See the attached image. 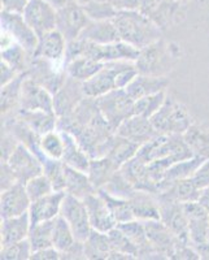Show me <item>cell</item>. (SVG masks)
Listing matches in <instances>:
<instances>
[{"mask_svg": "<svg viewBox=\"0 0 209 260\" xmlns=\"http://www.w3.org/2000/svg\"><path fill=\"white\" fill-rule=\"evenodd\" d=\"M121 41L134 47H147L162 38V29L141 11H120L113 18Z\"/></svg>", "mask_w": 209, "mask_h": 260, "instance_id": "1", "label": "cell"}, {"mask_svg": "<svg viewBox=\"0 0 209 260\" xmlns=\"http://www.w3.org/2000/svg\"><path fill=\"white\" fill-rule=\"evenodd\" d=\"M180 60L181 46L160 38L147 47L142 48L138 59L135 60V67L141 74L168 77Z\"/></svg>", "mask_w": 209, "mask_h": 260, "instance_id": "2", "label": "cell"}, {"mask_svg": "<svg viewBox=\"0 0 209 260\" xmlns=\"http://www.w3.org/2000/svg\"><path fill=\"white\" fill-rule=\"evenodd\" d=\"M153 127L159 134L183 136L192 125V117L185 106L168 96L162 107L151 117Z\"/></svg>", "mask_w": 209, "mask_h": 260, "instance_id": "3", "label": "cell"}, {"mask_svg": "<svg viewBox=\"0 0 209 260\" xmlns=\"http://www.w3.org/2000/svg\"><path fill=\"white\" fill-rule=\"evenodd\" d=\"M139 11L162 30L186 17V4L178 0H142Z\"/></svg>", "mask_w": 209, "mask_h": 260, "instance_id": "4", "label": "cell"}, {"mask_svg": "<svg viewBox=\"0 0 209 260\" xmlns=\"http://www.w3.org/2000/svg\"><path fill=\"white\" fill-rule=\"evenodd\" d=\"M97 107L106 121L113 130H117L122 122L134 115V102L125 90H113L97 98Z\"/></svg>", "mask_w": 209, "mask_h": 260, "instance_id": "5", "label": "cell"}, {"mask_svg": "<svg viewBox=\"0 0 209 260\" xmlns=\"http://www.w3.org/2000/svg\"><path fill=\"white\" fill-rule=\"evenodd\" d=\"M60 216H62L65 221L68 222L77 240L85 242L89 238L92 232V226L83 199L77 198L71 194H65Z\"/></svg>", "mask_w": 209, "mask_h": 260, "instance_id": "6", "label": "cell"}, {"mask_svg": "<svg viewBox=\"0 0 209 260\" xmlns=\"http://www.w3.org/2000/svg\"><path fill=\"white\" fill-rule=\"evenodd\" d=\"M0 24H2V31H6L7 34H9L13 41L20 43L29 52L30 56H34L37 46H38L39 37L27 25L22 13L8 12V11L2 9Z\"/></svg>", "mask_w": 209, "mask_h": 260, "instance_id": "7", "label": "cell"}, {"mask_svg": "<svg viewBox=\"0 0 209 260\" xmlns=\"http://www.w3.org/2000/svg\"><path fill=\"white\" fill-rule=\"evenodd\" d=\"M22 16L38 37L56 29L57 9L48 0H29Z\"/></svg>", "mask_w": 209, "mask_h": 260, "instance_id": "8", "label": "cell"}, {"mask_svg": "<svg viewBox=\"0 0 209 260\" xmlns=\"http://www.w3.org/2000/svg\"><path fill=\"white\" fill-rule=\"evenodd\" d=\"M89 16L77 0L57 9L56 29L68 42L80 38L86 25L89 24Z\"/></svg>", "mask_w": 209, "mask_h": 260, "instance_id": "9", "label": "cell"}, {"mask_svg": "<svg viewBox=\"0 0 209 260\" xmlns=\"http://www.w3.org/2000/svg\"><path fill=\"white\" fill-rule=\"evenodd\" d=\"M6 161L13 169L18 182L26 183L32 177L43 173L42 160L22 143H18L17 147Z\"/></svg>", "mask_w": 209, "mask_h": 260, "instance_id": "10", "label": "cell"}, {"mask_svg": "<svg viewBox=\"0 0 209 260\" xmlns=\"http://www.w3.org/2000/svg\"><path fill=\"white\" fill-rule=\"evenodd\" d=\"M125 61H109L104 62V67L95 74L94 77L82 82L83 92L87 98L103 96L108 92L117 90L116 87V76Z\"/></svg>", "mask_w": 209, "mask_h": 260, "instance_id": "11", "label": "cell"}, {"mask_svg": "<svg viewBox=\"0 0 209 260\" xmlns=\"http://www.w3.org/2000/svg\"><path fill=\"white\" fill-rule=\"evenodd\" d=\"M183 211L189 222V236L192 247L209 242V215L199 202L183 203Z\"/></svg>", "mask_w": 209, "mask_h": 260, "instance_id": "12", "label": "cell"}, {"mask_svg": "<svg viewBox=\"0 0 209 260\" xmlns=\"http://www.w3.org/2000/svg\"><path fill=\"white\" fill-rule=\"evenodd\" d=\"M20 110L26 111H48L55 112L53 110V94L48 91L46 87L37 83L30 77L25 78L21 91Z\"/></svg>", "mask_w": 209, "mask_h": 260, "instance_id": "13", "label": "cell"}, {"mask_svg": "<svg viewBox=\"0 0 209 260\" xmlns=\"http://www.w3.org/2000/svg\"><path fill=\"white\" fill-rule=\"evenodd\" d=\"M86 98L82 89V82L66 77L62 86L53 95V110L59 118L66 117L76 110L78 104Z\"/></svg>", "mask_w": 209, "mask_h": 260, "instance_id": "14", "label": "cell"}, {"mask_svg": "<svg viewBox=\"0 0 209 260\" xmlns=\"http://www.w3.org/2000/svg\"><path fill=\"white\" fill-rule=\"evenodd\" d=\"M159 199L160 220L170 229L171 233L182 242H190L189 222L183 211V204L178 202Z\"/></svg>", "mask_w": 209, "mask_h": 260, "instance_id": "15", "label": "cell"}, {"mask_svg": "<svg viewBox=\"0 0 209 260\" xmlns=\"http://www.w3.org/2000/svg\"><path fill=\"white\" fill-rule=\"evenodd\" d=\"M89 212L90 222H91L92 231L101 232V233H109V232L117 226L115 216L112 211L109 210L106 199L101 197L99 191L87 195L83 199Z\"/></svg>", "mask_w": 209, "mask_h": 260, "instance_id": "16", "label": "cell"}, {"mask_svg": "<svg viewBox=\"0 0 209 260\" xmlns=\"http://www.w3.org/2000/svg\"><path fill=\"white\" fill-rule=\"evenodd\" d=\"M30 204H31V199L27 194L25 183L16 182L15 185L2 191V197H0L2 219L29 212Z\"/></svg>", "mask_w": 209, "mask_h": 260, "instance_id": "17", "label": "cell"}, {"mask_svg": "<svg viewBox=\"0 0 209 260\" xmlns=\"http://www.w3.org/2000/svg\"><path fill=\"white\" fill-rule=\"evenodd\" d=\"M68 41L57 29L46 32L39 37L38 46L32 57H41L56 64L65 65V53H66Z\"/></svg>", "mask_w": 209, "mask_h": 260, "instance_id": "18", "label": "cell"}, {"mask_svg": "<svg viewBox=\"0 0 209 260\" xmlns=\"http://www.w3.org/2000/svg\"><path fill=\"white\" fill-rule=\"evenodd\" d=\"M116 134L143 146L157 136V130L153 127L151 118L139 115L130 116L116 130Z\"/></svg>", "mask_w": 209, "mask_h": 260, "instance_id": "19", "label": "cell"}, {"mask_svg": "<svg viewBox=\"0 0 209 260\" xmlns=\"http://www.w3.org/2000/svg\"><path fill=\"white\" fill-rule=\"evenodd\" d=\"M145 226L151 245L156 248V251H159L164 259H171L180 240L171 233L170 229L161 220L145 221Z\"/></svg>", "mask_w": 209, "mask_h": 260, "instance_id": "20", "label": "cell"}, {"mask_svg": "<svg viewBox=\"0 0 209 260\" xmlns=\"http://www.w3.org/2000/svg\"><path fill=\"white\" fill-rule=\"evenodd\" d=\"M65 191H52L42 198L32 201L29 208L31 224L55 220L60 215Z\"/></svg>", "mask_w": 209, "mask_h": 260, "instance_id": "21", "label": "cell"}, {"mask_svg": "<svg viewBox=\"0 0 209 260\" xmlns=\"http://www.w3.org/2000/svg\"><path fill=\"white\" fill-rule=\"evenodd\" d=\"M139 148L141 145L115 133L104 145L101 156H108L121 168L125 162L130 161L138 155Z\"/></svg>", "mask_w": 209, "mask_h": 260, "instance_id": "22", "label": "cell"}, {"mask_svg": "<svg viewBox=\"0 0 209 260\" xmlns=\"http://www.w3.org/2000/svg\"><path fill=\"white\" fill-rule=\"evenodd\" d=\"M30 228H31V220L29 212L2 219V226H0L2 247L26 240L29 237Z\"/></svg>", "mask_w": 209, "mask_h": 260, "instance_id": "23", "label": "cell"}, {"mask_svg": "<svg viewBox=\"0 0 209 260\" xmlns=\"http://www.w3.org/2000/svg\"><path fill=\"white\" fill-rule=\"evenodd\" d=\"M169 85H170V81L168 77H156V76L138 73V76L129 83L125 91L133 101H138L141 98L148 96V95L166 91Z\"/></svg>", "mask_w": 209, "mask_h": 260, "instance_id": "24", "label": "cell"}, {"mask_svg": "<svg viewBox=\"0 0 209 260\" xmlns=\"http://www.w3.org/2000/svg\"><path fill=\"white\" fill-rule=\"evenodd\" d=\"M80 38L92 42V43H97V45H108V43L121 41L113 20H90Z\"/></svg>", "mask_w": 209, "mask_h": 260, "instance_id": "25", "label": "cell"}, {"mask_svg": "<svg viewBox=\"0 0 209 260\" xmlns=\"http://www.w3.org/2000/svg\"><path fill=\"white\" fill-rule=\"evenodd\" d=\"M201 190L196 187L191 177L183 178V180L174 181L169 183L159 194L156 195L160 199L178 202V203H190V202H197Z\"/></svg>", "mask_w": 209, "mask_h": 260, "instance_id": "26", "label": "cell"}, {"mask_svg": "<svg viewBox=\"0 0 209 260\" xmlns=\"http://www.w3.org/2000/svg\"><path fill=\"white\" fill-rule=\"evenodd\" d=\"M133 208L135 220L139 221H151L160 220V204L155 194L148 191L136 190L135 194L129 199Z\"/></svg>", "mask_w": 209, "mask_h": 260, "instance_id": "27", "label": "cell"}, {"mask_svg": "<svg viewBox=\"0 0 209 260\" xmlns=\"http://www.w3.org/2000/svg\"><path fill=\"white\" fill-rule=\"evenodd\" d=\"M13 113L20 118L21 121L25 122L30 129L34 130L41 137L51 132V130L57 129L59 117H57L55 112H48V111H26L18 108Z\"/></svg>", "mask_w": 209, "mask_h": 260, "instance_id": "28", "label": "cell"}, {"mask_svg": "<svg viewBox=\"0 0 209 260\" xmlns=\"http://www.w3.org/2000/svg\"><path fill=\"white\" fill-rule=\"evenodd\" d=\"M59 130V129H57ZM64 138L65 148H64V155H62V161L66 166L72 167V168L80 169V171L87 172L91 161V156L82 148V146L78 143L76 137L73 134L60 130Z\"/></svg>", "mask_w": 209, "mask_h": 260, "instance_id": "29", "label": "cell"}, {"mask_svg": "<svg viewBox=\"0 0 209 260\" xmlns=\"http://www.w3.org/2000/svg\"><path fill=\"white\" fill-rule=\"evenodd\" d=\"M183 139L194 156L209 159V122H192Z\"/></svg>", "mask_w": 209, "mask_h": 260, "instance_id": "30", "label": "cell"}, {"mask_svg": "<svg viewBox=\"0 0 209 260\" xmlns=\"http://www.w3.org/2000/svg\"><path fill=\"white\" fill-rule=\"evenodd\" d=\"M97 191L90 181L87 172L72 168L65 164V192L85 199L87 195Z\"/></svg>", "mask_w": 209, "mask_h": 260, "instance_id": "31", "label": "cell"}, {"mask_svg": "<svg viewBox=\"0 0 209 260\" xmlns=\"http://www.w3.org/2000/svg\"><path fill=\"white\" fill-rule=\"evenodd\" d=\"M118 169H120V167L108 156L94 157L90 161L87 175H89L90 181H91L95 189L100 190L106 186L107 182L112 178V176Z\"/></svg>", "mask_w": 209, "mask_h": 260, "instance_id": "32", "label": "cell"}, {"mask_svg": "<svg viewBox=\"0 0 209 260\" xmlns=\"http://www.w3.org/2000/svg\"><path fill=\"white\" fill-rule=\"evenodd\" d=\"M26 78V72L20 73L15 80L2 86L0 92V106H2V115L6 116L13 113L18 110L21 101V91H22V83Z\"/></svg>", "mask_w": 209, "mask_h": 260, "instance_id": "33", "label": "cell"}, {"mask_svg": "<svg viewBox=\"0 0 209 260\" xmlns=\"http://www.w3.org/2000/svg\"><path fill=\"white\" fill-rule=\"evenodd\" d=\"M103 67L104 62L97 61L92 57L78 56L69 61L68 64H65V71L69 77L80 81V82H85L94 77Z\"/></svg>", "mask_w": 209, "mask_h": 260, "instance_id": "34", "label": "cell"}, {"mask_svg": "<svg viewBox=\"0 0 209 260\" xmlns=\"http://www.w3.org/2000/svg\"><path fill=\"white\" fill-rule=\"evenodd\" d=\"M83 245H85L86 259H109V255L112 252V245L108 233L92 231Z\"/></svg>", "mask_w": 209, "mask_h": 260, "instance_id": "35", "label": "cell"}, {"mask_svg": "<svg viewBox=\"0 0 209 260\" xmlns=\"http://www.w3.org/2000/svg\"><path fill=\"white\" fill-rule=\"evenodd\" d=\"M32 57L20 43L13 42L7 47L2 48V61L15 68L18 73H25L29 69Z\"/></svg>", "mask_w": 209, "mask_h": 260, "instance_id": "36", "label": "cell"}, {"mask_svg": "<svg viewBox=\"0 0 209 260\" xmlns=\"http://www.w3.org/2000/svg\"><path fill=\"white\" fill-rule=\"evenodd\" d=\"M77 238L74 236L72 228L65 221L62 216H57L53 222V233H52V246L57 248L60 254L65 252L68 248H71L77 242Z\"/></svg>", "mask_w": 209, "mask_h": 260, "instance_id": "37", "label": "cell"}, {"mask_svg": "<svg viewBox=\"0 0 209 260\" xmlns=\"http://www.w3.org/2000/svg\"><path fill=\"white\" fill-rule=\"evenodd\" d=\"M53 222H55V220L31 224L27 240L31 245L32 252L37 251V250H41V248L52 246Z\"/></svg>", "mask_w": 209, "mask_h": 260, "instance_id": "38", "label": "cell"}, {"mask_svg": "<svg viewBox=\"0 0 209 260\" xmlns=\"http://www.w3.org/2000/svg\"><path fill=\"white\" fill-rule=\"evenodd\" d=\"M97 191L100 192L101 197L106 199L109 210L112 211L117 224H122V222L135 220L133 213V208H131V203H130L129 199L117 198V197H113V195L108 194V192L104 191V190H97Z\"/></svg>", "mask_w": 209, "mask_h": 260, "instance_id": "39", "label": "cell"}, {"mask_svg": "<svg viewBox=\"0 0 209 260\" xmlns=\"http://www.w3.org/2000/svg\"><path fill=\"white\" fill-rule=\"evenodd\" d=\"M64 138H62L60 130H51V132L41 137V150L43 156H45V160L47 157L61 160L62 155H64Z\"/></svg>", "mask_w": 209, "mask_h": 260, "instance_id": "40", "label": "cell"}, {"mask_svg": "<svg viewBox=\"0 0 209 260\" xmlns=\"http://www.w3.org/2000/svg\"><path fill=\"white\" fill-rule=\"evenodd\" d=\"M100 190H104V191L113 195V197L124 199H130L136 192L135 187H134L133 185L130 183V181L125 177L124 173L121 172V169H118V171L116 172L115 175L112 176V178L107 182L106 186Z\"/></svg>", "mask_w": 209, "mask_h": 260, "instance_id": "41", "label": "cell"}, {"mask_svg": "<svg viewBox=\"0 0 209 260\" xmlns=\"http://www.w3.org/2000/svg\"><path fill=\"white\" fill-rule=\"evenodd\" d=\"M166 98H168L166 91H161L157 92V94L141 98V99L134 102V115L151 118L161 108L162 104L166 101Z\"/></svg>", "mask_w": 209, "mask_h": 260, "instance_id": "42", "label": "cell"}, {"mask_svg": "<svg viewBox=\"0 0 209 260\" xmlns=\"http://www.w3.org/2000/svg\"><path fill=\"white\" fill-rule=\"evenodd\" d=\"M43 173L52 183L55 191H65V162L60 159H47L43 161Z\"/></svg>", "mask_w": 209, "mask_h": 260, "instance_id": "43", "label": "cell"}, {"mask_svg": "<svg viewBox=\"0 0 209 260\" xmlns=\"http://www.w3.org/2000/svg\"><path fill=\"white\" fill-rule=\"evenodd\" d=\"M108 236L111 240V245H112V251L126 255L130 259H138V248L120 228L116 226L115 229L109 232Z\"/></svg>", "mask_w": 209, "mask_h": 260, "instance_id": "44", "label": "cell"}, {"mask_svg": "<svg viewBox=\"0 0 209 260\" xmlns=\"http://www.w3.org/2000/svg\"><path fill=\"white\" fill-rule=\"evenodd\" d=\"M90 20H113L118 11L109 3L108 0H95L89 4L82 6Z\"/></svg>", "mask_w": 209, "mask_h": 260, "instance_id": "45", "label": "cell"}, {"mask_svg": "<svg viewBox=\"0 0 209 260\" xmlns=\"http://www.w3.org/2000/svg\"><path fill=\"white\" fill-rule=\"evenodd\" d=\"M31 255L32 247L27 238L12 245L3 246L0 251V257L4 260H29L31 259Z\"/></svg>", "mask_w": 209, "mask_h": 260, "instance_id": "46", "label": "cell"}, {"mask_svg": "<svg viewBox=\"0 0 209 260\" xmlns=\"http://www.w3.org/2000/svg\"><path fill=\"white\" fill-rule=\"evenodd\" d=\"M25 187H26V191L29 194L31 202L42 198V197H45V195L50 194V192L55 191L52 183H51V181L48 180V177L45 173H41V175L36 176L31 180L27 181L25 183Z\"/></svg>", "mask_w": 209, "mask_h": 260, "instance_id": "47", "label": "cell"}, {"mask_svg": "<svg viewBox=\"0 0 209 260\" xmlns=\"http://www.w3.org/2000/svg\"><path fill=\"white\" fill-rule=\"evenodd\" d=\"M192 181L199 190L209 187V159H205L200 166L197 167L194 175L191 176Z\"/></svg>", "mask_w": 209, "mask_h": 260, "instance_id": "48", "label": "cell"}, {"mask_svg": "<svg viewBox=\"0 0 209 260\" xmlns=\"http://www.w3.org/2000/svg\"><path fill=\"white\" fill-rule=\"evenodd\" d=\"M18 143L20 142L17 141V138L11 132L3 129V133H2V161H6L11 156Z\"/></svg>", "mask_w": 209, "mask_h": 260, "instance_id": "49", "label": "cell"}, {"mask_svg": "<svg viewBox=\"0 0 209 260\" xmlns=\"http://www.w3.org/2000/svg\"><path fill=\"white\" fill-rule=\"evenodd\" d=\"M16 182H18V181L13 169L9 167L7 161H2V191L15 185Z\"/></svg>", "mask_w": 209, "mask_h": 260, "instance_id": "50", "label": "cell"}, {"mask_svg": "<svg viewBox=\"0 0 209 260\" xmlns=\"http://www.w3.org/2000/svg\"><path fill=\"white\" fill-rule=\"evenodd\" d=\"M61 259V254L57 248H55L53 246L50 247L41 248V250H37V251L32 252L31 260H59Z\"/></svg>", "mask_w": 209, "mask_h": 260, "instance_id": "51", "label": "cell"}, {"mask_svg": "<svg viewBox=\"0 0 209 260\" xmlns=\"http://www.w3.org/2000/svg\"><path fill=\"white\" fill-rule=\"evenodd\" d=\"M61 259L66 260H80V259H86L85 254V245L81 241H77L71 248H68L66 251L61 254Z\"/></svg>", "mask_w": 209, "mask_h": 260, "instance_id": "52", "label": "cell"}, {"mask_svg": "<svg viewBox=\"0 0 209 260\" xmlns=\"http://www.w3.org/2000/svg\"><path fill=\"white\" fill-rule=\"evenodd\" d=\"M118 12L120 11H139L142 0H108Z\"/></svg>", "mask_w": 209, "mask_h": 260, "instance_id": "53", "label": "cell"}, {"mask_svg": "<svg viewBox=\"0 0 209 260\" xmlns=\"http://www.w3.org/2000/svg\"><path fill=\"white\" fill-rule=\"evenodd\" d=\"M29 0H2V9L8 12L22 13Z\"/></svg>", "mask_w": 209, "mask_h": 260, "instance_id": "54", "label": "cell"}, {"mask_svg": "<svg viewBox=\"0 0 209 260\" xmlns=\"http://www.w3.org/2000/svg\"><path fill=\"white\" fill-rule=\"evenodd\" d=\"M0 69H2V80H0L2 86L7 85L8 82H11L12 80H15L18 74H20L15 68H12L11 65H8L7 62H4V61L0 62Z\"/></svg>", "mask_w": 209, "mask_h": 260, "instance_id": "55", "label": "cell"}, {"mask_svg": "<svg viewBox=\"0 0 209 260\" xmlns=\"http://www.w3.org/2000/svg\"><path fill=\"white\" fill-rule=\"evenodd\" d=\"M197 202H199V203H200L204 208H205V211L208 212V215H209V187L208 189L201 190Z\"/></svg>", "mask_w": 209, "mask_h": 260, "instance_id": "56", "label": "cell"}, {"mask_svg": "<svg viewBox=\"0 0 209 260\" xmlns=\"http://www.w3.org/2000/svg\"><path fill=\"white\" fill-rule=\"evenodd\" d=\"M51 4H52L53 7L56 9H60L62 8V7L68 6L69 3H72V2H74V0H48Z\"/></svg>", "mask_w": 209, "mask_h": 260, "instance_id": "57", "label": "cell"}, {"mask_svg": "<svg viewBox=\"0 0 209 260\" xmlns=\"http://www.w3.org/2000/svg\"><path fill=\"white\" fill-rule=\"evenodd\" d=\"M178 2H182V3H187V2H189V0H178Z\"/></svg>", "mask_w": 209, "mask_h": 260, "instance_id": "58", "label": "cell"}]
</instances>
